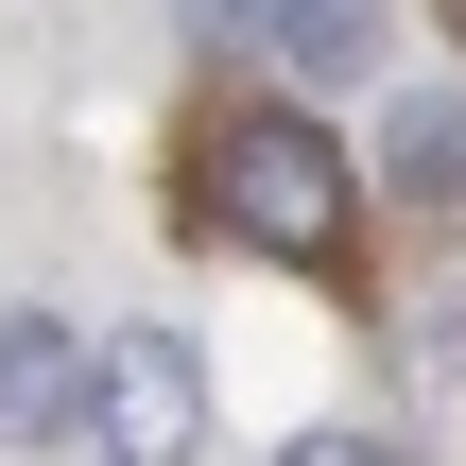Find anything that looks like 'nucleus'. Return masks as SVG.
Returning a JSON list of instances; mask_svg holds the SVG:
<instances>
[{
  "label": "nucleus",
  "instance_id": "obj_2",
  "mask_svg": "<svg viewBox=\"0 0 466 466\" xmlns=\"http://www.w3.org/2000/svg\"><path fill=\"white\" fill-rule=\"evenodd\" d=\"M0 432H17V450L104 432V346H86V329H52V311H0Z\"/></svg>",
  "mask_w": 466,
  "mask_h": 466
},
{
  "label": "nucleus",
  "instance_id": "obj_5",
  "mask_svg": "<svg viewBox=\"0 0 466 466\" xmlns=\"http://www.w3.org/2000/svg\"><path fill=\"white\" fill-rule=\"evenodd\" d=\"M277 69H311V86H346L363 52H380V0H277V35H259Z\"/></svg>",
  "mask_w": 466,
  "mask_h": 466
},
{
  "label": "nucleus",
  "instance_id": "obj_4",
  "mask_svg": "<svg viewBox=\"0 0 466 466\" xmlns=\"http://www.w3.org/2000/svg\"><path fill=\"white\" fill-rule=\"evenodd\" d=\"M380 190H398V208H450L466 190V86H415V104L380 121Z\"/></svg>",
  "mask_w": 466,
  "mask_h": 466
},
{
  "label": "nucleus",
  "instance_id": "obj_7",
  "mask_svg": "<svg viewBox=\"0 0 466 466\" xmlns=\"http://www.w3.org/2000/svg\"><path fill=\"white\" fill-rule=\"evenodd\" d=\"M277 466H380V450H346V432H294V450H277Z\"/></svg>",
  "mask_w": 466,
  "mask_h": 466
},
{
  "label": "nucleus",
  "instance_id": "obj_6",
  "mask_svg": "<svg viewBox=\"0 0 466 466\" xmlns=\"http://www.w3.org/2000/svg\"><path fill=\"white\" fill-rule=\"evenodd\" d=\"M190 35H277V0H173Z\"/></svg>",
  "mask_w": 466,
  "mask_h": 466
},
{
  "label": "nucleus",
  "instance_id": "obj_3",
  "mask_svg": "<svg viewBox=\"0 0 466 466\" xmlns=\"http://www.w3.org/2000/svg\"><path fill=\"white\" fill-rule=\"evenodd\" d=\"M190 432H208V363L173 329H121L104 346V450L121 466H190Z\"/></svg>",
  "mask_w": 466,
  "mask_h": 466
},
{
  "label": "nucleus",
  "instance_id": "obj_1",
  "mask_svg": "<svg viewBox=\"0 0 466 466\" xmlns=\"http://www.w3.org/2000/svg\"><path fill=\"white\" fill-rule=\"evenodd\" d=\"M190 208H208L225 242H259V259H329V225H346V156H329L311 121H225V138L190 156Z\"/></svg>",
  "mask_w": 466,
  "mask_h": 466
}]
</instances>
